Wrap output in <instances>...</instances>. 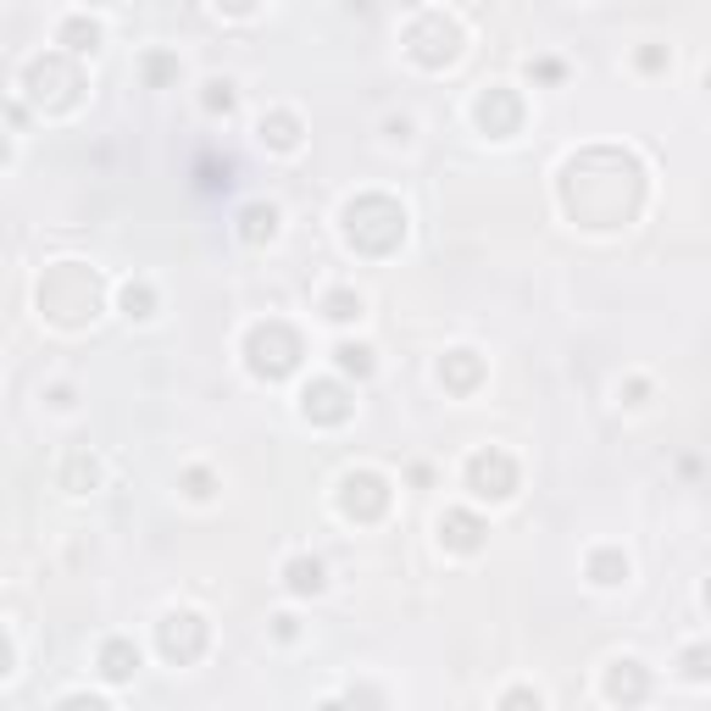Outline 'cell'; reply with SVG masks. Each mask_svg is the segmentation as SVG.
Instances as JSON below:
<instances>
[{"instance_id": "cell-1", "label": "cell", "mask_w": 711, "mask_h": 711, "mask_svg": "<svg viewBox=\"0 0 711 711\" xmlns=\"http://www.w3.org/2000/svg\"><path fill=\"white\" fill-rule=\"evenodd\" d=\"M345 240L367 256H390L406 240V212L390 195H361L345 206Z\"/></svg>"}, {"instance_id": "cell-2", "label": "cell", "mask_w": 711, "mask_h": 711, "mask_svg": "<svg viewBox=\"0 0 711 711\" xmlns=\"http://www.w3.org/2000/svg\"><path fill=\"white\" fill-rule=\"evenodd\" d=\"M39 306L51 312L56 322H84V317H94V306H101V278H94L89 267H78V262H62L51 278L39 283Z\"/></svg>"}, {"instance_id": "cell-3", "label": "cell", "mask_w": 711, "mask_h": 711, "mask_svg": "<svg viewBox=\"0 0 711 711\" xmlns=\"http://www.w3.org/2000/svg\"><path fill=\"white\" fill-rule=\"evenodd\" d=\"M301 334L290 322H256L251 334H245V361L256 378H267V384H278V378H290L301 367Z\"/></svg>"}, {"instance_id": "cell-4", "label": "cell", "mask_w": 711, "mask_h": 711, "mask_svg": "<svg viewBox=\"0 0 711 711\" xmlns=\"http://www.w3.org/2000/svg\"><path fill=\"white\" fill-rule=\"evenodd\" d=\"M206 618H195V611H173V618H162L156 629V645L162 656L173 661V668H189V661H201L206 656Z\"/></svg>"}, {"instance_id": "cell-5", "label": "cell", "mask_w": 711, "mask_h": 711, "mask_svg": "<svg viewBox=\"0 0 711 711\" xmlns=\"http://www.w3.org/2000/svg\"><path fill=\"white\" fill-rule=\"evenodd\" d=\"M406 45H411V62H422V67H450L456 51H461V28H456L450 17H422V23L406 34Z\"/></svg>"}, {"instance_id": "cell-6", "label": "cell", "mask_w": 711, "mask_h": 711, "mask_svg": "<svg viewBox=\"0 0 711 711\" xmlns=\"http://www.w3.org/2000/svg\"><path fill=\"white\" fill-rule=\"evenodd\" d=\"M467 490L479 495V500H506V495H517V461L506 456V450H479L467 461Z\"/></svg>"}, {"instance_id": "cell-7", "label": "cell", "mask_w": 711, "mask_h": 711, "mask_svg": "<svg viewBox=\"0 0 711 711\" xmlns=\"http://www.w3.org/2000/svg\"><path fill=\"white\" fill-rule=\"evenodd\" d=\"M340 511L356 517V523H378V517L390 511V484L378 479V472H351L340 484Z\"/></svg>"}, {"instance_id": "cell-8", "label": "cell", "mask_w": 711, "mask_h": 711, "mask_svg": "<svg viewBox=\"0 0 711 711\" xmlns=\"http://www.w3.org/2000/svg\"><path fill=\"white\" fill-rule=\"evenodd\" d=\"M301 411H306V422H317V429H340V422L351 417V395H345V384H334V378H317V384H306V395H301Z\"/></svg>"}, {"instance_id": "cell-9", "label": "cell", "mask_w": 711, "mask_h": 711, "mask_svg": "<svg viewBox=\"0 0 711 711\" xmlns=\"http://www.w3.org/2000/svg\"><path fill=\"white\" fill-rule=\"evenodd\" d=\"M479 123L495 139H506V134H517V123H523V101H517L511 89H484L479 94Z\"/></svg>"}, {"instance_id": "cell-10", "label": "cell", "mask_w": 711, "mask_h": 711, "mask_svg": "<svg viewBox=\"0 0 711 711\" xmlns=\"http://www.w3.org/2000/svg\"><path fill=\"white\" fill-rule=\"evenodd\" d=\"M484 534H490V529H484L472 511H445V517H440V539H445V550H461V556H467V550H479V545H484Z\"/></svg>"}, {"instance_id": "cell-11", "label": "cell", "mask_w": 711, "mask_h": 711, "mask_svg": "<svg viewBox=\"0 0 711 711\" xmlns=\"http://www.w3.org/2000/svg\"><path fill=\"white\" fill-rule=\"evenodd\" d=\"M606 695H611V700H623V706H639V700L650 695V678H645L639 661H618V668L606 673Z\"/></svg>"}, {"instance_id": "cell-12", "label": "cell", "mask_w": 711, "mask_h": 711, "mask_svg": "<svg viewBox=\"0 0 711 711\" xmlns=\"http://www.w3.org/2000/svg\"><path fill=\"white\" fill-rule=\"evenodd\" d=\"M440 378H445V390L467 395V390H479V378H484V361L472 356V351H450V356L440 361Z\"/></svg>"}, {"instance_id": "cell-13", "label": "cell", "mask_w": 711, "mask_h": 711, "mask_svg": "<svg viewBox=\"0 0 711 711\" xmlns=\"http://www.w3.org/2000/svg\"><path fill=\"white\" fill-rule=\"evenodd\" d=\"M101 673H106L112 684L134 678V673H139V650H134L128 639H106V645H101Z\"/></svg>"}, {"instance_id": "cell-14", "label": "cell", "mask_w": 711, "mask_h": 711, "mask_svg": "<svg viewBox=\"0 0 711 711\" xmlns=\"http://www.w3.org/2000/svg\"><path fill=\"white\" fill-rule=\"evenodd\" d=\"M262 145H272V151H295V145H301V117H295V112H272V117H262Z\"/></svg>"}, {"instance_id": "cell-15", "label": "cell", "mask_w": 711, "mask_h": 711, "mask_svg": "<svg viewBox=\"0 0 711 711\" xmlns=\"http://www.w3.org/2000/svg\"><path fill=\"white\" fill-rule=\"evenodd\" d=\"M73 56H89V51H101V23H89V17H67L62 34H56Z\"/></svg>"}, {"instance_id": "cell-16", "label": "cell", "mask_w": 711, "mask_h": 711, "mask_svg": "<svg viewBox=\"0 0 711 711\" xmlns=\"http://www.w3.org/2000/svg\"><path fill=\"white\" fill-rule=\"evenodd\" d=\"M278 233V212L272 206H245V217H240V240L245 245H267Z\"/></svg>"}, {"instance_id": "cell-17", "label": "cell", "mask_w": 711, "mask_h": 711, "mask_svg": "<svg viewBox=\"0 0 711 711\" xmlns=\"http://www.w3.org/2000/svg\"><path fill=\"white\" fill-rule=\"evenodd\" d=\"M283 584H290L295 595H317L322 589V561L317 556H295L290 567H283Z\"/></svg>"}, {"instance_id": "cell-18", "label": "cell", "mask_w": 711, "mask_h": 711, "mask_svg": "<svg viewBox=\"0 0 711 711\" xmlns=\"http://www.w3.org/2000/svg\"><path fill=\"white\" fill-rule=\"evenodd\" d=\"M589 579L606 584V589L623 584V579H629V556H623V550H595V556H589Z\"/></svg>"}, {"instance_id": "cell-19", "label": "cell", "mask_w": 711, "mask_h": 711, "mask_svg": "<svg viewBox=\"0 0 711 711\" xmlns=\"http://www.w3.org/2000/svg\"><path fill=\"white\" fill-rule=\"evenodd\" d=\"M94 479H101V467H94V456H84V450H78V456H67V467H62V484H67L73 495H84Z\"/></svg>"}, {"instance_id": "cell-20", "label": "cell", "mask_w": 711, "mask_h": 711, "mask_svg": "<svg viewBox=\"0 0 711 711\" xmlns=\"http://www.w3.org/2000/svg\"><path fill=\"white\" fill-rule=\"evenodd\" d=\"M322 317L356 322V317H361V295H356V290H328V295H322Z\"/></svg>"}, {"instance_id": "cell-21", "label": "cell", "mask_w": 711, "mask_h": 711, "mask_svg": "<svg viewBox=\"0 0 711 711\" xmlns=\"http://www.w3.org/2000/svg\"><path fill=\"white\" fill-rule=\"evenodd\" d=\"M195 178H201V189H206V195H223V189H233V162H201L195 167Z\"/></svg>"}, {"instance_id": "cell-22", "label": "cell", "mask_w": 711, "mask_h": 711, "mask_svg": "<svg viewBox=\"0 0 711 711\" xmlns=\"http://www.w3.org/2000/svg\"><path fill=\"white\" fill-rule=\"evenodd\" d=\"M123 312L128 317H151L156 312V290H151V283H128V290H123Z\"/></svg>"}, {"instance_id": "cell-23", "label": "cell", "mask_w": 711, "mask_h": 711, "mask_svg": "<svg viewBox=\"0 0 711 711\" xmlns=\"http://www.w3.org/2000/svg\"><path fill=\"white\" fill-rule=\"evenodd\" d=\"M334 361H340V372H351V378H367V372H372V351H367V345H340Z\"/></svg>"}, {"instance_id": "cell-24", "label": "cell", "mask_w": 711, "mask_h": 711, "mask_svg": "<svg viewBox=\"0 0 711 711\" xmlns=\"http://www.w3.org/2000/svg\"><path fill=\"white\" fill-rule=\"evenodd\" d=\"M173 78H178V62H173L167 51H156V56H145V84H151V89H167Z\"/></svg>"}, {"instance_id": "cell-25", "label": "cell", "mask_w": 711, "mask_h": 711, "mask_svg": "<svg viewBox=\"0 0 711 711\" xmlns=\"http://www.w3.org/2000/svg\"><path fill=\"white\" fill-rule=\"evenodd\" d=\"M201 106H206L212 117H228V112H233V89H228L223 78H212V84H206V94H201Z\"/></svg>"}, {"instance_id": "cell-26", "label": "cell", "mask_w": 711, "mask_h": 711, "mask_svg": "<svg viewBox=\"0 0 711 711\" xmlns=\"http://www.w3.org/2000/svg\"><path fill=\"white\" fill-rule=\"evenodd\" d=\"M212 490H217V479H212L206 467H189V472H183V495H195V500H212Z\"/></svg>"}, {"instance_id": "cell-27", "label": "cell", "mask_w": 711, "mask_h": 711, "mask_svg": "<svg viewBox=\"0 0 711 711\" xmlns=\"http://www.w3.org/2000/svg\"><path fill=\"white\" fill-rule=\"evenodd\" d=\"M684 673H689V678H706V650H700V645L684 656Z\"/></svg>"}, {"instance_id": "cell-28", "label": "cell", "mask_w": 711, "mask_h": 711, "mask_svg": "<svg viewBox=\"0 0 711 711\" xmlns=\"http://www.w3.org/2000/svg\"><path fill=\"white\" fill-rule=\"evenodd\" d=\"M534 78L539 84H561V62H534Z\"/></svg>"}, {"instance_id": "cell-29", "label": "cell", "mask_w": 711, "mask_h": 711, "mask_svg": "<svg viewBox=\"0 0 711 711\" xmlns=\"http://www.w3.org/2000/svg\"><path fill=\"white\" fill-rule=\"evenodd\" d=\"M661 62H668V51H656V45H650V51H639V67H645V73H656Z\"/></svg>"}, {"instance_id": "cell-30", "label": "cell", "mask_w": 711, "mask_h": 711, "mask_svg": "<svg viewBox=\"0 0 711 711\" xmlns=\"http://www.w3.org/2000/svg\"><path fill=\"white\" fill-rule=\"evenodd\" d=\"M223 12H233V17H245V12H256V0H217Z\"/></svg>"}, {"instance_id": "cell-31", "label": "cell", "mask_w": 711, "mask_h": 711, "mask_svg": "<svg viewBox=\"0 0 711 711\" xmlns=\"http://www.w3.org/2000/svg\"><path fill=\"white\" fill-rule=\"evenodd\" d=\"M506 706H539V695H534V689H511Z\"/></svg>"}, {"instance_id": "cell-32", "label": "cell", "mask_w": 711, "mask_h": 711, "mask_svg": "<svg viewBox=\"0 0 711 711\" xmlns=\"http://www.w3.org/2000/svg\"><path fill=\"white\" fill-rule=\"evenodd\" d=\"M7 673H12V639L0 634V678H7Z\"/></svg>"}, {"instance_id": "cell-33", "label": "cell", "mask_w": 711, "mask_h": 711, "mask_svg": "<svg viewBox=\"0 0 711 711\" xmlns=\"http://www.w3.org/2000/svg\"><path fill=\"white\" fill-rule=\"evenodd\" d=\"M272 634L278 639H295V618H272Z\"/></svg>"}, {"instance_id": "cell-34", "label": "cell", "mask_w": 711, "mask_h": 711, "mask_svg": "<svg viewBox=\"0 0 711 711\" xmlns=\"http://www.w3.org/2000/svg\"><path fill=\"white\" fill-rule=\"evenodd\" d=\"M7 156H12V145H7V134H0V167H7Z\"/></svg>"}, {"instance_id": "cell-35", "label": "cell", "mask_w": 711, "mask_h": 711, "mask_svg": "<svg viewBox=\"0 0 711 711\" xmlns=\"http://www.w3.org/2000/svg\"><path fill=\"white\" fill-rule=\"evenodd\" d=\"M401 7H417V0H401Z\"/></svg>"}]
</instances>
